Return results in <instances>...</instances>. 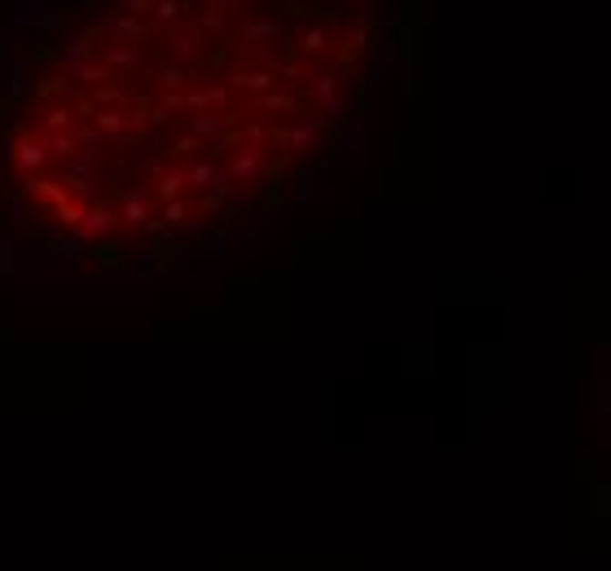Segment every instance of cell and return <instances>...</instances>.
<instances>
[{
    "label": "cell",
    "mask_w": 611,
    "mask_h": 571,
    "mask_svg": "<svg viewBox=\"0 0 611 571\" xmlns=\"http://www.w3.org/2000/svg\"><path fill=\"white\" fill-rule=\"evenodd\" d=\"M233 40H238L242 53H255V57H260L264 45H281V23L269 18V14H260V9H247V14L233 23Z\"/></svg>",
    "instance_id": "cell-3"
},
{
    "label": "cell",
    "mask_w": 611,
    "mask_h": 571,
    "mask_svg": "<svg viewBox=\"0 0 611 571\" xmlns=\"http://www.w3.org/2000/svg\"><path fill=\"white\" fill-rule=\"evenodd\" d=\"M158 36H163L168 62H177V66H185V71H194V66L207 57V36L194 23H177V26H168V31H158Z\"/></svg>",
    "instance_id": "cell-2"
},
{
    "label": "cell",
    "mask_w": 611,
    "mask_h": 571,
    "mask_svg": "<svg viewBox=\"0 0 611 571\" xmlns=\"http://www.w3.org/2000/svg\"><path fill=\"white\" fill-rule=\"evenodd\" d=\"M154 84H158V88H172V93H177V88H189V71L177 66V62H158V66H154Z\"/></svg>",
    "instance_id": "cell-13"
},
{
    "label": "cell",
    "mask_w": 611,
    "mask_h": 571,
    "mask_svg": "<svg viewBox=\"0 0 611 571\" xmlns=\"http://www.w3.org/2000/svg\"><path fill=\"white\" fill-rule=\"evenodd\" d=\"M146 14H150L154 31H168V26L185 23V5H180V0H150V5H146Z\"/></svg>",
    "instance_id": "cell-11"
},
{
    "label": "cell",
    "mask_w": 611,
    "mask_h": 571,
    "mask_svg": "<svg viewBox=\"0 0 611 571\" xmlns=\"http://www.w3.org/2000/svg\"><path fill=\"white\" fill-rule=\"evenodd\" d=\"M304 93H308V101L321 110V119H331V124L334 119H343V110H348V101H352V88H348V79H343L339 66L308 75Z\"/></svg>",
    "instance_id": "cell-1"
},
{
    "label": "cell",
    "mask_w": 611,
    "mask_h": 571,
    "mask_svg": "<svg viewBox=\"0 0 611 571\" xmlns=\"http://www.w3.org/2000/svg\"><path fill=\"white\" fill-rule=\"evenodd\" d=\"M317 141H321V124H317V119H308V115H290V119H286V127H281V146L290 149V158H304V154H312V149H317Z\"/></svg>",
    "instance_id": "cell-7"
},
{
    "label": "cell",
    "mask_w": 611,
    "mask_h": 571,
    "mask_svg": "<svg viewBox=\"0 0 611 571\" xmlns=\"http://www.w3.org/2000/svg\"><path fill=\"white\" fill-rule=\"evenodd\" d=\"M229 23H233L229 9H225L220 0H207V9L199 14V23H194V26H199L203 36H220V31H229Z\"/></svg>",
    "instance_id": "cell-12"
},
{
    "label": "cell",
    "mask_w": 611,
    "mask_h": 571,
    "mask_svg": "<svg viewBox=\"0 0 611 571\" xmlns=\"http://www.w3.org/2000/svg\"><path fill=\"white\" fill-rule=\"evenodd\" d=\"M339 45H343V26H304L300 31V53L312 62H339Z\"/></svg>",
    "instance_id": "cell-5"
},
{
    "label": "cell",
    "mask_w": 611,
    "mask_h": 571,
    "mask_svg": "<svg viewBox=\"0 0 611 571\" xmlns=\"http://www.w3.org/2000/svg\"><path fill=\"white\" fill-rule=\"evenodd\" d=\"M225 88L247 93V97H260V93L278 88V71H273V66H233L229 79H225Z\"/></svg>",
    "instance_id": "cell-8"
},
{
    "label": "cell",
    "mask_w": 611,
    "mask_h": 571,
    "mask_svg": "<svg viewBox=\"0 0 611 571\" xmlns=\"http://www.w3.org/2000/svg\"><path fill=\"white\" fill-rule=\"evenodd\" d=\"M71 229H76L84 242H97V238H106V233L115 229V216H110V211H97V207H88V211H84V216H79Z\"/></svg>",
    "instance_id": "cell-10"
},
{
    "label": "cell",
    "mask_w": 611,
    "mask_h": 571,
    "mask_svg": "<svg viewBox=\"0 0 611 571\" xmlns=\"http://www.w3.org/2000/svg\"><path fill=\"white\" fill-rule=\"evenodd\" d=\"M119 220H127L132 229L150 224V202H146V199H127V207H124V216H119Z\"/></svg>",
    "instance_id": "cell-14"
},
{
    "label": "cell",
    "mask_w": 611,
    "mask_h": 571,
    "mask_svg": "<svg viewBox=\"0 0 611 571\" xmlns=\"http://www.w3.org/2000/svg\"><path fill=\"white\" fill-rule=\"evenodd\" d=\"M14 158H18V168L23 172H45L49 168V141H40V137H23L18 149H14Z\"/></svg>",
    "instance_id": "cell-9"
},
{
    "label": "cell",
    "mask_w": 611,
    "mask_h": 571,
    "mask_svg": "<svg viewBox=\"0 0 611 571\" xmlns=\"http://www.w3.org/2000/svg\"><path fill=\"white\" fill-rule=\"evenodd\" d=\"M264 168H269V146H264V141H247V146L233 154L229 176L242 185V189H255L260 176H264Z\"/></svg>",
    "instance_id": "cell-6"
},
{
    "label": "cell",
    "mask_w": 611,
    "mask_h": 571,
    "mask_svg": "<svg viewBox=\"0 0 611 571\" xmlns=\"http://www.w3.org/2000/svg\"><path fill=\"white\" fill-rule=\"evenodd\" d=\"M163 216H168V224H185V220H189V202H185V199H168Z\"/></svg>",
    "instance_id": "cell-15"
},
{
    "label": "cell",
    "mask_w": 611,
    "mask_h": 571,
    "mask_svg": "<svg viewBox=\"0 0 611 571\" xmlns=\"http://www.w3.org/2000/svg\"><path fill=\"white\" fill-rule=\"evenodd\" d=\"M97 62H102L106 75H137V71H150V57L141 45H132V40H115V36H102V45H97Z\"/></svg>",
    "instance_id": "cell-4"
}]
</instances>
